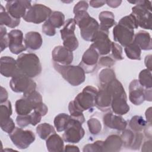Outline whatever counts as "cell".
Instances as JSON below:
<instances>
[{
    "mask_svg": "<svg viewBox=\"0 0 152 152\" xmlns=\"http://www.w3.org/2000/svg\"><path fill=\"white\" fill-rule=\"evenodd\" d=\"M36 132L40 139L46 140L50 135L56 133L55 128L48 123L39 124L36 128Z\"/></svg>",
    "mask_w": 152,
    "mask_h": 152,
    "instance_id": "30",
    "label": "cell"
},
{
    "mask_svg": "<svg viewBox=\"0 0 152 152\" xmlns=\"http://www.w3.org/2000/svg\"><path fill=\"white\" fill-rule=\"evenodd\" d=\"M99 53L93 48L90 46L83 55L80 65L85 73H90L94 71L97 66L99 59Z\"/></svg>",
    "mask_w": 152,
    "mask_h": 152,
    "instance_id": "15",
    "label": "cell"
},
{
    "mask_svg": "<svg viewBox=\"0 0 152 152\" xmlns=\"http://www.w3.org/2000/svg\"><path fill=\"white\" fill-rule=\"evenodd\" d=\"M46 145L49 152H60L64 150V140L56 133L52 134L46 140Z\"/></svg>",
    "mask_w": 152,
    "mask_h": 152,
    "instance_id": "25",
    "label": "cell"
},
{
    "mask_svg": "<svg viewBox=\"0 0 152 152\" xmlns=\"http://www.w3.org/2000/svg\"><path fill=\"white\" fill-rule=\"evenodd\" d=\"M64 151H80L77 146L74 145H66L64 147Z\"/></svg>",
    "mask_w": 152,
    "mask_h": 152,
    "instance_id": "56",
    "label": "cell"
},
{
    "mask_svg": "<svg viewBox=\"0 0 152 152\" xmlns=\"http://www.w3.org/2000/svg\"><path fill=\"white\" fill-rule=\"evenodd\" d=\"M123 145L126 147H131L134 143L135 134L130 129H125L121 135Z\"/></svg>",
    "mask_w": 152,
    "mask_h": 152,
    "instance_id": "37",
    "label": "cell"
},
{
    "mask_svg": "<svg viewBox=\"0 0 152 152\" xmlns=\"http://www.w3.org/2000/svg\"><path fill=\"white\" fill-rule=\"evenodd\" d=\"M118 24L124 26L132 30H134L138 27L136 18L132 13H131L129 15L122 17L119 20Z\"/></svg>",
    "mask_w": 152,
    "mask_h": 152,
    "instance_id": "38",
    "label": "cell"
},
{
    "mask_svg": "<svg viewBox=\"0 0 152 152\" xmlns=\"http://www.w3.org/2000/svg\"><path fill=\"white\" fill-rule=\"evenodd\" d=\"M68 110L71 118L79 121L82 124L85 122V118L83 112L80 111L75 107L73 101H71L69 102L68 104Z\"/></svg>",
    "mask_w": 152,
    "mask_h": 152,
    "instance_id": "39",
    "label": "cell"
},
{
    "mask_svg": "<svg viewBox=\"0 0 152 152\" xmlns=\"http://www.w3.org/2000/svg\"><path fill=\"white\" fill-rule=\"evenodd\" d=\"M103 141L98 140L94 143L88 144L84 145L83 151L84 152H94V151H103Z\"/></svg>",
    "mask_w": 152,
    "mask_h": 152,
    "instance_id": "42",
    "label": "cell"
},
{
    "mask_svg": "<svg viewBox=\"0 0 152 152\" xmlns=\"http://www.w3.org/2000/svg\"><path fill=\"white\" fill-rule=\"evenodd\" d=\"M78 40L75 35L63 40V46L71 52L76 50L78 48Z\"/></svg>",
    "mask_w": 152,
    "mask_h": 152,
    "instance_id": "41",
    "label": "cell"
},
{
    "mask_svg": "<svg viewBox=\"0 0 152 152\" xmlns=\"http://www.w3.org/2000/svg\"><path fill=\"white\" fill-rule=\"evenodd\" d=\"M50 8L41 4H35L27 11L23 18L24 21L34 24H40L46 21L52 13Z\"/></svg>",
    "mask_w": 152,
    "mask_h": 152,
    "instance_id": "8",
    "label": "cell"
},
{
    "mask_svg": "<svg viewBox=\"0 0 152 152\" xmlns=\"http://www.w3.org/2000/svg\"><path fill=\"white\" fill-rule=\"evenodd\" d=\"M36 83L31 79L23 74L12 77L10 81V86L15 93H23L26 96L36 90Z\"/></svg>",
    "mask_w": 152,
    "mask_h": 152,
    "instance_id": "7",
    "label": "cell"
},
{
    "mask_svg": "<svg viewBox=\"0 0 152 152\" xmlns=\"http://www.w3.org/2000/svg\"><path fill=\"white\" fill-rule=\"evenodd\" d=\"M53 65L55 69L71 86H78L84 82L86 73L80 65H61L55 62Z\"/></svg>",
    "mask_w": 152,
    "mask_h": 152,
    "instance_id": "4",
    "label": "cell"
},
{
    "mask_svg": "<svg viewBox=\"0 0 152 152\" xmlns=\"http://www.w3.org/2000/svg\"><path fill=\"white\" fill-rule=\"evenodd\" d=\"M0 109H0L1 110L0 122L4 121L6 119L10 118V116L12 113V106L10 101L7 100L4 103H1Z\"/></svg>",
    "mask_w": 152,
    "mask_h": 152,
    "instance_id": "36",
    "label": "cell"
},
{
    "mask_svg": "<svg viewBox=\"0 0 152 152\" xmlns=\"http://www.w3.org/2000/svg\"><path fill=\"white\" fill-rule=\"evenodd\" d=\"M55 28H61L65 23V15L60 11H52L47 20Z\"/></svg>",
    "mask_w": 152,
    "mask_h": 152,
    "instance_id": "33",
    "label": "cell"
},
{
    "mask_svg": "<svg viewBox=\"0 0 152 152\" xmlns=\"http://www.w3.org/2000/svg\"><path fill=\"white\" fill-rule=\"evenodd\" d=\"M144 94H145V100L151 102L152 99L151 88H145Z\"/></svg>",
    "mask_w": 152,
    "mask_h": 152,
    "instance_id": "57",
    "label": "cell"
},
{
    "mask_svg": "<svg viewBox=\"0 0 152 152\" xmlns=\"http://www.w3.org/2000/svg\"><path fill=\"white\" fill-rule=\"evenodd\" d=\"M115 78L116 75L114 71L108 68L102 69L99 75L100 85H107Z\"/></svg>",
    "mask_w": 152,
    "mask_h": 152,
    "instance_id": "35",
    "label": "cell"
},
{
    "mask_svg": "<svg viewBox=\"0 0 152 152\" xmlns=\"http://www.w3.org/2000/svg\"><path fill=\"white\" fill-rule=\"evenodd\" d=\"M9 137L12 143L19 149H26L32 144L36 137L33 131L24 130L21 127H15L9 134Z\"/></svg>",
    "mask_w": 152,
    "mask_h": 152,
    "instance_id": "9",
    "label": "cell"
},
{
    "mask_svg": "<svg viewBox=\"0 0 152 152\" xmlns=\"http://www.w3.org/2000/svg\"><path fill=\"white\" fill-rule=\"evenodd\" d=\"M71 119L70 115L62 113L56 115L54 119V126L58 132L64 131Z\"/></svg>",
    "mask_w": 152,
    "mask_h": 152,
    "instance_id": "28",
    "label": "cell"
},
{
    "mask_svg": "<svg viewBox=\"0 0 152 152\" xmlns=\"http://www.w3.org/2000/svg\"><path fill=\"white\" fill-rule=\"evenodd\" d=\"M0 8V25L6 26L10 28H15L20 23V19H15L11 17L6 9L1 5Z\"/></svg>",
    "mask_w": 152,
    "mask_h": 152,
    "instance_id": "27",
    "label": "cell"
},
{
    "mask_svg": "<svg viewBox=\"0 0 152 152\" xmlns=\"http://www.w3.org/2000/svg\"><path fill=\"white\" fill-rule=\"evenodd\" d=\"M8 48L11 52L18 55L27 49L24 41L23 33L20 30H12L8 33Z\"/></svg>",
    "mask_w": 152,
    "mask_h": 152,
    "instance_id": "14",
    "label": "cell"
},
{
    "mask_svg": "<svg viewBox=\"0 0 152 152\" xmlns=\"http://www.w3.org/2000/svg\"><path fill=\"white\" fill-rule=\"evenodd\" d=\"M112 96L107 85H100L96 98V107L102 111L106 112L110 109Z\"/></svg>",
    "mask_w": 152,
    "mask_h": 152,
    "instance_id": "17",
    "label": "cell"
},
{
    "mask_svg": "<svg viewBox=\"0 0 152 152\" xmlns=\"http://www.w3.org/2000/svg\"><path fill=\"white\" fill-rule=\"evenodd\" d=\"M147 147H149L151 148V140H150L144 142L142 146V151H147Z\"/></svg>",
    "mask_w": 152,
    "mask_h": 152,
    "instance_id": "59",
    "label": "cell"
},
{
    "mask_svg": "<svg viewBox=\"0 0 152 152\" xmlns=\"http://www.w3.org/2000/svg\"><path fill=\"white\" fill-rule=\"evenodd\" d=\"M99 29V24L96 20L92 17L88 23L80 28V34L84 40L93 42Z\"/></svg>",
    "mask_w": 152,
    "mask_h": 152,
    "instance_id": "21",
    "label": "cell"
},
{
    "mask_svg": "<svg viewBox=\"0 0 152 152\" xmlns=\"http://www.w3.org/2000/svg\"><path fill=\"white\" fill-rule=\"evenodd\" d=\"M122 3V1L121 0H108L106 1V4L111 8H117Z\"/></svg>",
    "mask_w": 152,
    "mask_h": 152,
    "instance_id": "53",
    "label": "cell"
},
{
    "mask_svg": "<svg viewBox=\"0 0 152 152\" xmlns=\"http://www.w3.org/2000/svg\"><path fill=\"white\" fill-rule=\"evenodd\" d=\"M88 8V3L85 1H80L77 3L73 9L74 14L80 11H87Z\"/></svg>",
    "mask_w": 152,
    "mask_h": 152,
    "instance_id": "49",
    "label": "cell"
},
{
    "mask_svg": "<svg viewBox=\"0 0 152 152\" xmlns=\"http://www.w3.org/2000/svg\"><path fill=\"white\" fill-rule=\"evenodd\" d=\"M98 90L91 86L85 87L81 92L75 97L73 103L75 107L81 112L92 109L96 104V98Z\"/></svg>",
    "mask_w": 152,
    "mask_h": 152,
    "instance_id": "6",
    "label": "cell"
},
{
    "mask_svg": "<svg viewBox=\"0 0 152 152\" xmlns=\"http://www.w3.org/2000/svg\"><path fill=\"white\" fill-rule=\"evenodd\" d=\"M145 88L138 80H132L129 85V99L135 105H140L145 101Z\"/></svg>",
    "mask_w": 152,
    "mask_h": 152,
    "instance_id": "19",
    "label": "cell"
},
{
    "mask_svg": "<svg viewBox=\"0 0 152 152\" xmlns=\"http://www.w3.org/2000/svg\"><path fill=\"white\" fill-rule=\"evenodd\" d=\"M8 37L6 28L4 26H0V43L1 52H2L8 46Z\"/></svg>",
    "mask_w": 152,
    "mask_h": 152,
    "instance_id": "44",
    "label": "cell"
},
{
    "mask_svg": "<svg viewBox=\"0 0 152 152\" xmlns=\"http://www.w3.org/2000/svg\"><path fill=\"white\" fill-rule=\"evenodd\" d=\"M90 45L101 55H106L111 50L112 42L109 37V31L100 28L96 34Z\"/></svg>",
    "mask_w": 152,
    "mask_h": 152,
    "instance_id": "11",
    "label": "cell"
},
{
    "mask_svg": "<svg viewBox=\"0 0 152 152\" xmlns=\"http://www.w3.org/2000/svg\"><path fill=\"white\" fill-rule=\"evenodd\" d=\"M31 2L26 0L8 1L5 5V9L8 13L15 19L23 18L27 11L31 7Z\"/></svg>",
    "mask_w": 152,
    "mask_h": 152,
    "instance_id": "12",
    "label": "cell"
},
{
    "mask_svg": "<svg viewBox=\"0 0 152 152\" xmlns=\"http://www.w3.org/2000/svg\"><path fill=\"white\" fill-rule=\"evenodd\" d=\"M42 31L45 34L48 36H53L56 34L55 28L48 20L42 25Z\"/></svg>",
    "mask_w": 152,
    "mask_h": 152,
    "instance_id": "47",
    "label": "cell"
},
{
    "mask_svg": "<svg viewBox=\"0 0 152 152\" xmlns=\"http://www.w3.org/2000/svg\"><path fill=\"white\" fill-rule=\"evenodd\" d=\"M16 123L21 128H24L31 124L30 115H18L16 118Z\"/></svg>",
    "mask_w": 152,
    "mask_h": 152,
    "instance_id": "48",
    "label": "cell"
},
{
    "mask_svg": "<svg viewBox=\"0 0 152 152\" xmlns=\"http://www.w3.org/2000/svg\"><path fill=\"white\" fill-rule=\"evenodd\" d=\"M151 55H148L145 56L144 59V64L147 69L151 71Z\"/></svg>",
    "mask_w": 152,
    "mask_h": 152,
    "instance_id": "55",
    "label": "cell"
},
{
    "mask_svg": "<svg viewBox=\"0 0 152 152\" xmlns=\"http://www.w3.org/2000/svg\"><path fill=\"white\" fill-rule=\"evenodd\" d=\"M103 121L106 126L118 131H123L127 126V122L122 116L110 112L103 116Z\"/></svg>",
    "mask_w": 152,
    "mask_h": 152,
    "instance_id": "20",
    "label": "cell"
},
{
    "mask_svg": "<svg viewBox=\"0 0 152 152\" xmlns=\"http://www.w3.org/2000/svg\"><path fill=\"white\" fill-rule=\"evenodd\" d=\"M123 145L122 139L120 136L112 134L108 136L103 141V151H119Z\"/></svg>",
    "mask_w": 152,
    "mask_h": 152,
    "instance_id": "23",
    "label": "cell"
},
{
    "mask_svg": "<svg viewBox=\"0 0 152 152\" xmlns=\"http://www.w3.org/2000/svg\"><path fill=\"white\" fill-rule=\"evenodd\" d=\"M0 72L5 77H14L22 74L18 66L17 61L8 56L0 59Z\"/></svg>",
    "mask_w": 152,
    "mask_h": 152,
    "instance_id": "16",
    "label": "cell"
},
{
    "mask_svg": "<svg viewBox=\"0 0 152 152\" xmlns=\"http://www.w3.org/2000/svg\"><path fill=\"white\" fill-rule=\"evenodd\" d=\"M151 71L148 69H144L139 74L138 80L144 88H151L152 87Z\"/></svg>",
    "mask_w": 152,
    "mask_h": 152,
    "instance_id": "34",
    "label": "cell"
},
{
    "mask_svg": "<svg viewBox=\"0 0 152 152\" xmlns=\"http://www.w3.org/2000/svg\"><path fill=\"white\" fill-rule=\"evenodd\" d=\"M0 126L1 129L8 134H10L15 128V124L11 118L0 122Z\"/></svg>",
    "mask_w": 152,
    "mask_h": 152,
    "instance_id": "45",
    "label": "cell"
},
{
    "mask_svg": "<svg viewBox=\"0 0 152 152\" xmlns=\"http://www.w3.org/2000/svg\"><path fill=\"white\" fill-rule=\"evenodd\" d=\"M146 121L148 123H151V107H148L145 111Z\"/></svg>",
    "mask_w": 152,
    "mask_h": 152,
    "instance_id": "58",
    "label": "cell"
},
{
    "mask_svg": "<svg viewBox=\"0 0 152 152\" xmlns=\"http://www.w3.org/2000/svg\"><path fill=\"white\" fill-rule=\"evenodd\" d=\"M122 48L119 43L112 42L110 51L112 52V56H113L112 58L115 60L121 61L124 59L122 55Z\"/></svg>",
    "mask_w": 152,
    "mask_h": 152,
    "instance_id": "43",
    "label": "cell"
},
{
    "mask_svg": "<svg viewBox=\"0 0 152 152\" xmlns=\"http://www.w3.org/2000/svg\"><path fill=\"white\" fill-rule=\"evenodd\" d=\"M99 19L100 21V28L104 30H108L110 28L116 24L115 16L112 12L104 11L101 12L99 15Z\"/></svg>",
    "mask_w": 152,
    "mask_h": 152,
    "instance_id": "26",
    "label": "cell"
},
{
    "mask_svg": "<svg viewBox=\"0 0 152 152\" xmlns=\"http://www.w3.org/2000/svg\"><path fill=\"white\" fill-rule=\"evenodd\" d=\"M88 130L93 135H97L102 129V125L99 120L97 118H90L87 121Z\"/></svg>",
    "mask_w": 152,
    "mask_h": 152,
    "instance_id": "40",
    "label": "cell"
},
{
    "mask_svg": "<svg viewBox=\"0 0 152 152\" xmlns=\"http://www.w3.org/2000/svg\"><path fill=\"white\" fill-rule=\"evenodd\" d=\"M134 35V30L119 24H116L113 29L114 40L124 47L133 42Z\"/></svg>",
    "mask_w": 152,
    "mask_h": 152,
    "instance_id": "13",
    "label": "cell"
},
{
    "mask_svg": "<svg viewBox=\"0 0 152 152\" xmlns=\"http://www.w3.org/2000/svg\"><path fill=\"white\" fill-rule=\"evenodd\" d=\"M0 102L1 103H2L7 100H8V93L5 88H4L2 86H1V94H0Z\"/></svg>",
    "mask_w": 152,
    "mask_h": 152,
    "instance_id": "52",
    "label": "cell"
},
{
    "mask_svg": "<svg viewBox=\"0 0 152 152\" xmlns=\"http://www.w3.org/2000/svg\"><path fill=\"white\" fill-rule=\"evenodd\" d=\"M134 41L141 50H150L152 49V40L150 33L144 30H140L134 35Z\"/></svg>",
    "mask_w": 152,
    "mask_h": 152,
    "instance_id": "24",
    "label": "cell"
},
{
    "mask_svg": "<svg viewBox=\"0 0 152 152\" xmlns=\"http://www.w3.org/2000/svg\"><path fill=\"white\" fill-rule=\"evenodd\" d=\"M24 41L26 48L33 50L39 49L43 43L41 34L37 31L27 32L25 34Z\"/></svg>",
    "mask_w": 152,
    "mask_h": 152,
    "instance_id": "22",
    "label": "cell"
},
{
    "mask_svg": "<svg viewBox=\"0 0 152 152\" xmlns=\"http://www.w3.org/2000/svg\"><path fill=\"white\" fill-rule=\"evenodd\" d=\"M43 103L42 97L36 90L15 102V109L18 115H28Z\"/></svg>",
    "mask_w": 152,
    "mask_h": 152,
    "instance_id": "5",
    "label": "cell"
},
{
    "mask_svg": "<svg viewBox=\"0 0 152 152\" xmlns=\"http://www.w3.org/2000/svg\"><path fill=\"white\" fill-rule=\"evenodd\" d=\"M135 4L132 8V14L135 17L138 27L151 30V2L150 1H128Z\"/></svg>",
    "mask_w": 152,
    "mask_h": 152,
    "instance_id": "3",
    "label": "cell"
},
{
    "mask_svg": "<svg viewBox=\"0 0 152 152\" xmlns=\"http://www.w3.org/2000/svg\"><path fill=\"white\" fill-rule=\"evenodd\" d=\"M147 125V121L141 116L139 115H135L132 116L129 122L130 128L134 132H141Z\"/></svg>",
    "mask_w": 152,
    "mask_h": 152,
    "instance_id": "32",
    "label": "cell"
},
{
    "mask_svg": "<svg viewBox=\"0 0 152 152\" xmlns=\"http://www.w3.org/2000/svg\"><path fill=\"white\" fill-rule=\"evenodd\" d=\"M76 23L74 18H68L65 21L63 28L61 29V36L62 40L66 38L75 36V30Z\"/></svg>",
    "mask_w": 152,
    "mask_h": 152,
    "instance_id": "29",
    "label": "cell"
},
{
    "mask_svg": "<svg viewBox=\"0 0 152 152\" xmlns=\"http://www.w3.org/2000/svg\"><path fill=\"white\" fill-rule=\"evenodd\" d=\"M126 56L132 60H140L141 49L138 45L133 40L132 43L125 47L124 49Z\"/></svg>",
    "mask_w": 152,
    "mask_h": 152,
    "instance_id": "31",
    "label": "cell"
},
{
    "mask_svg": "<svg viewBox=\"0 0 152 152\" xmlns=\"http://www.w3.org/2000/svg\"><path fill=\"white\" fill-rule=\"evenodd\" d=\"M98 64L100 66L111 67L115 64V60L111 56H103L99 59Z\"/></svg>",
    "mask_w": 152,
    "mask_h": 152,
    "instance_id": "46",
    "label": "cell"
},
{
    "mask_svg": "<svg viewBox=\"0 0 152 152\" xmlns=\"http://www.w3.org/2000/svg\"><path fill=\"white\" fill-rule=\"evenodd\" d=\"M89 3L91 7L97 8L103 6L106 4V1H90Z\"/></svg>",
    "mask_w": 152,
    "mask_h": 152,
    "instance_id": "54",
    "label": "cell"
},
{
    "mask_svg": "<svg viewBox=\"0 0 152 152\" xmlns=\"http://www.w3.org/2000/svg\"><path fill=\"white\" fill-rule=\"evenodd\" d=\"M142 138H143V135L142 134H141L140 132H136L135 140L131 147H132V148H134V149H138V148L140 147L141 144Z\"/></svg>",
    "mask_w": 152,
    "mask_h": 152,
    "instance_id": "51",
    "label": "cell"
},
{
    "mask_svg": "<svg viewBox=\"0 0 152 152\" xmlns=\"http://www.w3.org/2000/svg\"><path fill=\"white\" fill-rule=\"evenodd\" d=\"M52 58L53 62L61 65H70L74 58L72 52L68 50L63 46H57L52 52Z\"/></svg>",
    "mask_w": 152,
    "mask_h": 152,
    "instance_id": "18",
    "label": "cell"
},
{
    "mask_svg": "<svg viewBox=\"0 0 152 152\" xmlns=\"http://www.w3.org/2000/svg\"><path fill=\"white\" fill-rule=\"evenodd\" d=\"M108 88L112 96L110 108L114 113L118 115L127 113L129 106L127 103L126 94L122 83L118 80H115L110 83Z\"/></svg>",
    "mask_w": 152,
    "mask_h": 152,
    "instance_id": "1",
    "label": "cell"
},
{
    "mask_svg": "<svg viewBox=\"0 0 152 152\" xmlns=\"http://www.w3.org/2000/svg\"><path fill=\"white\" fill-rule=\"evenodd\" d=\"M30 116L31 119V125L33 126H35L40 122L42 117L43 116L37 111L34 110L33 112L30 114Z\"/></svg>",
    "mask_w": 152,
    "mask_h": 152,
    "instance_id": "50",
    "label": "cell"
},
{
    "mask_svg": "<svg viewBox=\"0 0 152 152\" xmlns=\"http://www.w3.org/2000/svg\"><path fill=\"white\" fill-rule=\"evenodd\" d=\"M16 61L21 72L30 78L36 77L42 72L40 59L35 53H21L17 57Z\"/></svg>",
    "mask_w": 152,
    "mask_h": 152,
    "instance_id": "2",
    "label": "cell"
},
{
    "mask_svg": "<svg viewBox=\"0 0 152 152\" xmlns=\"http://www.w3.org/2000/svg\"><path fill=\"white\" fill-rule=\"evenodd\" d=\"M84 135L85 131L82 126V124L71 117L70 121L62 135L64 141L72 144L78 143Z\"/></svg>",
    "mask_w": 152,
    "mask_h": 152,
    "instance_id": "10",
    "label": "cell"
}]
</instances>
